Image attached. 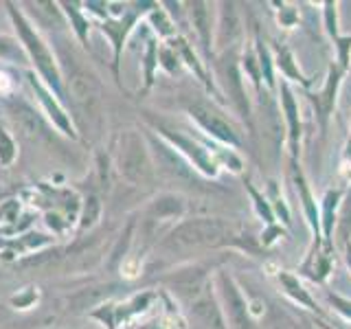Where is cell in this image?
Instances as JSON below:
<instances>
[{
  "instance_id": "cell-1",
  "label": "cell",
  "mask_w": 351,
  "mask_h": 329,
  "mask_svg": "<svg viewBox=\"0 0 351 329\" xmlns=\"http://www.w3.org/2000/svg\"><path fill=\"white\" fill-rule=\"evenodd\" d=\"M173 239L182 246H217L237 241L239 237L233 235L230 224L222 219H193L176 230Z\"/></svg>"
},
{
  "instance_id": "cell-2",
  "label": "cell",
  "mask_w": 351,
  "mask_h": 329,
  "mask_svg": "<svg viewBox=\"0 0 351 329\" xmlns=\"http://www.w3.org/2000/svg\"><path fill=\"white\" fill-rule=\"evenodd\" d=\"M189 114L208 136H213L219 143V145L230 147V149H237L241 145V138L235 132V127L230 125L222 114H217L213 108H208L204 103H195L189 108Z\"/></svg>"
},
{
  "instance_id": "cell-3",
  "label": "cell",
  "mask_w": 351,
  "mask_h": 329,
  "mask_svg": "<svg viewBox=\"0 0 351 329\" xmlns=\"http://www.w3.org/2000/svg\"><path fill=\"white\" fill-rule=\"evenodd\" d=\"M279 90V103H281V112L285 119V127H288V147H290V156L294 162H299L301 156V141H303V121H301V108H299V99H296L292 86L288 82H281Z\"/></svg>"
},
{
  "instance_id": "cell-4",
  "label": "cell",
  "mask_w": 351,
  "mask_h": 329,
  "mask_svg": "<svg viewBox=\"0 0 351 329\" xmlns=\"http://www.w3.org/2000/svg\"><path fill=\"white\" fill-rule=\"evenodd\" d=\"M292 180H294V189H296V195H299L301 200V206H303V213H305V219L307 224H310V230H312V248H321L325 246L323 244V235H321V211H318V202L312 193V186L307 182L305 173L301 169L299 162L292 160Z\"/></svg>"
},
{
  "instance_id": "cell-5",
  "label": "cell",
  "mask_w": 351,
  "mask_h": 329,
  "mask_svg": "<svg viewBox=\"0 0 351 329\" xmlns=\"http://www.w3.org/2000/svg\"><path fill=\"white\" fill-rule=\"evenodd\" d=\"M347 75L345 69H340L336 62L329 64L327 69V80L321 88V93L318 95H310L312 103L318 112V121H321V127L325 130L327 127V121L329 117L334 114L336 110V101H338V90H340V84H343V77Z\"/></svg>"
},
{
  "instance_id": "cell-6",
  "label": "cell",
  "mask_w": 351,
  "mask_h": 329,
  "mask_svg": "<svg viewBox=\"0 0 351 329\" xmlns=\"http://www.w3.org/2000/svg\"><path fill=\"white\" fill-rule=\"evenodd\" d=\"M219 283H222V296H224V312L226 318L233 323L237 329H248L250 325V314H248V301L244 299V294L237 288V283L233 277H228L226 272L219 274Z\"/></svg>"
},
{
  "instance_id": "cell-7",
  "label": "cell",
  "mask_w": 351,
  "mask_h": 329,
  "mask_svg": "<svg viewBox=\"0 0 351 329\" xmlns=\"http://www.w3.org/2000/svg\"><path fill=\"white\" fill-rule=\"evenodd\" d=\"M345 197V186H329L323 193L321 202H318V211H321V235L325 248H334V230L338 224V211Z\"/></svg>"
},
{
  "instance_id": "cell-8",
  "label": "cell",
  "mask_w": 351,
  "mask_h": 329,
  "mask_svg": "<svg viewBox=\"0 0 351 329\" xmlns=\"http://www.w3.org/2000/svg\"><path fill=\"white\" fill-rule=\"evenodd\" d=\"M272 51V60H274V69H277L288 84H299L301 88H312V80L310 77H305L303 71L299 69V62H296L292 49L288 47V44L283 42H277L274 47L270 49Z\"/></svg>"
},
{
  "instance_id": "cell-9",
  "label": "cell",
  "mask_w": 351,
  "mask_h": 329,
  "mask_svg": "<svg viewBox=\"0 0 351 329\" xmlns=\"http://www.w3.org/2000/svg\"><path fill=\"white\" fill-rule=\"evenodd\" d=\"M169 138L176 143V147L182 149V154H186V158H189L204 175H208V178H217L219 164L215 162L211 149L197 145V143H193L191 138H186L182 134H169Z\"/></svg>"
},
{
  "instance_id": "cell-10",
  "label": "cell",
  "mask_w": 351,
  "mask_h": 329,
  "mask_svg": "<svg viewBox=\"0 0 351 329\" xmlns=\"http://www.w3.org/2000/svg\"><path fill=\"white\" fill-rule=\"evenodd\" d=\"M274 277H277L279 285H281V292L288 296L292 303H296L299 307H305V310H310L314 314H321V307H318L316 299L310 294V290L305 288L303 281L296 277L294 272H288V270H277L274 272Z\"/></svg>"
},
{
  "instance_id": "cell-11",
  "label": "cell",
  "mask_w": 351,
  "mask_h": 329,
  "mask_svg": "<svg viewBox=\"0 0 351 329\" xmlns=\"http://www.w3.org/2000/svg\"><path fill=\"white\" fill-rule=\"evenodd\" d=\"M332 270H334V257H332V250L325 246L310 248L301 266V272L305 277H310L316 283H325L329 274H332Z\"/></svg>"
},
{
  "instance_id": "cell-12",
  "label": "cell",
  "mask_w": 351,
  "mask_h": 329,
  "mask_svg": "<svg viewBox=\"0 0 351 329\" xmlns=\"http://www.w3.org/2000/svg\"><path fill=\"white\" fill-rule=\"evenodd\" d=\"M255 53H257V60H259V71H261V80L266 84V88L270 93H277V80H274V60H272V51L268 49V44L261 40L259 31H255Z\"/></svg>"
},
{
  "instance_id": "cell-13",
  "label": "cell",
  "mask_w": 351,
  "mask_h": 329,
  "mask_svg": "<svg viewBox=\"0 0 351 329\" xmlns=\"http://www.w3.org/2000/svg\"><path fill=\"white\" fill-rule=\"evenodd\" d=\"M244 186H246V191H248V195H250L252 211H255V215L261 219V222L266 224V226L279 224V222H277V217H274V211H272V206H270V202H268L266 193L259 191V189H255V184H252L250 180H246Z\"/></svg>"
},
{
  "instance_id": "cell-14",
  "label": "cell",
  "mask_w": 351,
  "mask_h": 329,
  "mask_svg": "<svg viewBox=\"0 0 351 329\" xmlns=\"http://www.w3.org/2000/svg\"><path fill=\"white\" fill-rule=\"evenodd\" d=\"M266 197H268V202H270V206H272V211H274V217H277V222L283 224V226H290V222H292L290 206H288V202H285V197H283V193L279 191V186H277V182H274V180L268 182Z\"/></svg>"
},
{
  "instance_id": "cell-15",
  "label": "cell",
  "mask_w": 351,
  "mask_h": 329,
  "mask_svg": "<svg viewBox=\"0 0 351 329\" xmlns=\"http://www.w3.org/2000/svg\"><path fill=\"white\" fill-rule=\"evenodd\" d=\"M241 71H244L246 80L255 86L257 95H261L263 90V80H261V71H259V60H257V53L255 47H248L241 55Z\"/></svg>"
},
{
  "instance_id": "cell-16",
  "label": "cell",
  "mask_w": 351,
  "mask_h": 329,
  "mask_svg": "<svg viewBox=\"0 0 351 329\" xmlns=\"http://www.w3.org/2000/svg\"><path fill=\"white\" fill-rule=\"evenodd\" d=\"M272 7H277V22L279 27L283 29H294L299 25V9L296 5H290V3H272Z\"/></svg>"
},
{
  "instance_id": "cell-17",
  "label": "cell",
  "mask_w": 351,
  "mask_h": 329,
  "mask_svg": "<svg viewBox=\"0 0 351 329\" xmlns=\"http://www.w3.org/2000/svg\"><path fill=\"white\" fill-rule=\"evenodd\" d=\"M334 49H336V64L340 69L349 71L351 69V33H347V36L340 33L334 40Z\"/></svg>"
},
{
  "instance_id": "cell-18",
  "label": "cell",
  "mask_w": 351,
  "mask_h": 329,
  "mask_svg": "<svg viewBox=\"0 0 351 329\" xmlns=\"http://www.w3.org/2000/svg\"><path fill=\"white\" fill-rule=\"evenodd\" d=\"M325 299L340 318H345L347 323H351V299H347V296L338 294V292H329V290L325 292Z\"/></svg>"
},
{
  "instance_id": "cell-19",
  "label": "cell",
  "mask_w": 351,
  "mask_h": 329,
  "mask_svg": "<svg viewBox=\"0 0 351 329\" xmlns=\"http://www.w3.org/2000/svg\"><path fill=\"white\" fill-rule=\"evenodd\" d=\"M261 239V246L263 248H270V246H274L277 241L281 239V237H285V228L281 226V224H272V226H263V233L259 235Z\"/></svg>"
},
{
  "instance_id": "cell-20",
  "label": "cell",
  "mask_w": 351,
  "mask_h": 329,
  "mask_svg": "<svg viewBox=\"0 0 351 329\" xmlns=\"http://www.w3.org/2000/svg\"><path fill=\"white\" fill-rule=\"evenodd\" d=\"M338 175L343 178L345 184H351V136L345 143V151H343V158H340Z\"/></svg>"
},
{
  "instance_id": "cell-21",
  "label": "cell",
  "mask_w": 351,
  "mask_h": 329,
  "mask_svg": "<svg viewBox=\"0 0 351 329\" xmlns=\"http://www.w3.org/2000/svg\"><path fill=\"white\" fill-rule=\"evenodd\" d=\"M180 51H182V58L186 60V64H189V69H191V71H195V75L200 77L202 82H206V84H208L206 75H204V69H202L200 64H197V58H195V55L191 53V49L186 47V42H180Z\"/></svg>"
},
{
  "instance_id": "cell-22",
  "label": "cell",
  "mask_w": 351,
  "mask_h": 329,
  "mask_svg": "<svg viewBox=\"0 0 351 329\" xmlns=\"http://www.w3.org/2000/svg\"><path fill=\"white\" fill-rule=\"evenodd\" d=\"M195 22H197V31H200V36L204 42H208V25H206V11L202 9L204 5H195Z\"/></svg>"
},
{
  "instance_id": "cell-23",
  "label": "cell",
  "mask_w": 351,
  "mask_h": 329,
  "mask_svg": "<svg viewBox=\"0 0 351 329\" xmlns=\"http://www.w3.org/2000/svg\"><path fill=\"white\" fill-rule=\"evenodd\" d=\"M345 263L351 270V239H345Z\"/></svg>"
},
{
  "instance_id": "cell-24",
  "label": "cell",
  "mask_w": 351,
  "mask_h": 329,
  "mask_svg": "<svg viewBox=\"0 0 351 329\" xmlns=\"http://www.w3.org/2000/svg\"><path fill=\"white\" fill-rule=\"evenodd\" d=\"M316 325H321V327H323V329H334V327H329V325H327V323H323V321H318V323H316Z\"/></svg>"
}]
</instances>
